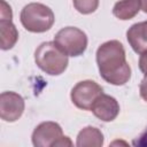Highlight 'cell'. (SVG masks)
Returning <instances> with one entry per match:
<instances>
[{
	"mask_svg": "<svg viewBox=\"0 0 147 147\" xmlns=\"http://www.w3.org/2000/svg\"><path fill=\"white\" fill-rule=\"evenodd\" d=\"M96 64L100 76L111 85H124L131 78V68L126 61L125 49L118 40H109L99 46Z\"/></svg>",
	"mask_w": 147,
	"mask_h": 147,
	"instance_id": "6da1fadb",
	"label": "cell"
},
{
	"mask_svg": "<svg viewBox=\"0 0 147 147\" xmlns=\"http://www.w3.org/2000/svg\"><path fill=\"white\" fill-rule=\"evenodd\" d=\"M34 62L44 72L51 76H59L65 71L69 60L54 41H45L36 49Z\"/></svg>",
	"mask_w": 147,
	"mask_h": 147,
	"instance_id": "7a4b0ae2",
	"label": "cell"
},
{
	"mask_svg": "<svg viewBox=\"0 0 147 147\" xmlns=\"http://www.w3.org/2000/svg\"><path fill=\"white\" fill-rule=\"evenodd\" d=\"M20 18L24 29L34 33L48 31L55 21L53 10L40 2H31L25 5L21 11Z\"/></svg>",
	"mask_w": 147,
	"mask_h": 147,
	"instance_id": "3957f363",
	"label": "cell"
},
{
	"mask_svg": "<svg viewBox=\"0 0 147 147\" xmlns=\"http://www.w3.org/2000/svg\"><path fill=\"white\" fill-rule=\"evenodd\" d=\"M86 33L76 26H65L54 37V44L67 56H80L87 48Z\"/></svg>",
	"mask_w": 147,
	"mask_h": 147,
	"instance_id": "277c9868",
	"label": "cell"
},
{
	"mask_svg": "<svg viewBox=\"0 0 147 147\" xmlns=\"http://www.w3.org/2000/svg\"><path fill=\"white\" fill-rule=\"evenodd\" d=\"M103 93L102 87L94 80L78 82L71 90L70 98L72 103L83 110H91L95 100Z\"/></svg>",
	"mask_w": 147,
	"mask_h": 147,
	"instance_id": "5b68a950",
	"label": "cell"
},
{
	"mask_svg": "<svg viewBox=\"0 0 147 147\" xmlns=\"http://www.w3.org/2000/svg\"><path fill=\"white\" fill-rule=\"evenodd\" d=\"M25 103L22 95L7 91L0 94V117L5 122H16L24 111Z\"/></svg>",
	"mask_w": 147,
	"mask_h": 147,
	"instance_id": "8992f818",
	"label": "cell"
},
{
	"mask_svg": "<svg viewBox=\"0 0 147 147\" xmlns=\"http://www.w3.org/2000/svg\"><path fill=\"white\" fill-rule=\"evenodd\" d=\"M62 136L63 132L60 124L52 121L42 122L32 132V144L33 147H52Z\"/></svg>",
	"mask_w": 147,
	"mask_h": 147,
	"instance_id": "52a82bcc",
	"label": "cell"
},
{
	"mask_svg": "<svg viewBox=\"0 0 147 147\" xmlns=\"http://www.w3.org/2000/svg\"><path fill=\"white\" fill-rule=\"evenodd\" d=\"M91 111L103 122L114 121L119 114V105L114 96L102 93L93 103Z\"/></svg>",
	"mask_w": 147,
	"mask_h": 147,
	"instance_id": "ba28073f",
	"label": "cell"
},
{
	"mask_svg": "<svg viewBox=\"0 0 147 147\" xmlns=\"http://www.w3.org/2000/svg\"><path fill=\"white\" fill-rule=\"evenodd\" d=\"M126 39L136 53L147 52V21L131 25L126 31Z\"/></svg>",
	"mask_w": 147,
	"mask_h": 147,
	"instance_id": "9c48e42d",
	"label": "cell"
},
{
	"mask_svg": "<svg viewBox=\"0 0 147 147\" xmlns=\"http://www.w3.org/2000/svg\"><path fill=\"white\" fill-rule=\"evenodd\" d=\"M103 134L95 126H85L79 131L76 139V147H102Z\"/></svg>",
	"mask_w": 147,
	"mask_h": 147,
	"instance_id": "30bf717a",
	"label": "cell"
},
{
	"mask_svg": "<svg viewBox=\"0 0 147 147\" xmlns=\"http://www.w3.org/2000/svg\"><path fill=\"white\" fill-rule=\"evenodd\" d=\"M18 40V31L11 20H0V47L8 51L15 46Z\"/></svg>",
	"mask_w": 147,
	"mask_h": 147,
	"instance_id": "8fae6325",
	"label": "cell"
},
{
	"mask_svg": "<svg viewBox=\"0 0 147 147\" xmlns=\"http://www.w3.org/2000/svg\"><path fill=\"white\" fill-rule=\"evenodd\" d=\"M140 9H141V1L140 0L118 1L114 5L113 14L122 21H126V20L133 18Z\"/></svg>",
	"mask_w": 147,
	"mask_h": 147,
	"instance_id": "7c38bea8",
	"label": "cell"
},
{
	"mask_svg": "<svg viewBox=\"0 0 147 147\" xmlns=\"http://www.w3.org/2000/svg\"><path fill=\"white\" fill-rule=\"evenodd\" d=\"M75 8L82 14H91L95 11L99 6V1L96 0H75L74 1Z\"/></svg>",
	"mask_w": 147,
	"mask_h": 147,
	"instance_id": "4fadbf2b",
	"label": "cell"
},
{
	"mask_svg": "<svg viewBox=\"0 0 147 147\" xmlns=\"http://www.w3.org/2000/svg\"><path fill=\"white\" fill-rule=\"evenodd\" d=\"M13 13L10 6L6 1H0V20H11Z\"/></svg>",
	"mask_w": 147,
	"mask_h": 147,
	"instance_id": "5bb4252c",
	"label": "cell"
},
{
	"mask_svg": "<svg viewBox=\"0 0 147 147\" xmlns=\"http://www.w3.org/2000/svg\"><path fill=\"white\" fill-rule=\"evenodd\" d=\"M132 145L133 147H147V127L139 137L132 140Z\"/></svg>",
	"mask_w": 147,
	"mask_h": 147,
	"instance_id": "9a60e30c",
	"label": "cell"
},
{
	"mask_svg": "<svg viewBox=\"0 0 147 147\" xmlns=\"http://www.w3.org/2000/svg\"><path fill=\"white\" fill-rule=\"evenodd\" d=\"M52 147H74V144L68 136H62L53 144Z\"/></svg>",
	"mask_w": 147,
	"mask_h": 147,
	"instance_id": "2e32d148",
	"label": "cell"
},
{
	"mask_svg": "<svg viewBox=\"0 0 147 147\" xmlns=\"http://www.w3.org/2000/svg\"><path fill=\"white\" fill-rule=\"evenodd\" d=\"M139 69L145 75V77H147V52L140 54V57H139Z\"/></svg>",
	"mask_w": 147,
	"mask_h": 147,
	"instance_id": "e0dca14e",
	"label": "cell"
},
{
	"mask_svg": "<svg viewBox=\"0 0 147 147\" xmlns=\"http://www.w3.org/2000/svg\"><path fill=\"white\" fill-rule=\"evenodd\" d=\"M139 93H140V96L145 101H147V77H145L141 80V83L139 85Z\"/></svg>",
	"mask_w": 147,
	"mask_h": 147,
	"instance_id": "ac0fdd59",
	"label": "cell"
},
{
	"mask_svg": "<svg viewBox=\"0 0 147 147\" xmlns=\"http://www.w3.org/2000/svg\"><path fill=\"white\" fill-rule=\"evenodd\" d=\"M108 147H130V145L123 139H115L109 144Z\"/></svg>",
	"mask_w": 147,
	"mask_h": 147,
	"instance_id": "d6986e66",
	"label": "cell"
},
{
	"mask_svg": "<svg viewBox=\"0 0 147 147\" xmlns=\"http://www.w3.org/2000/svg\"><path fill=\"white\" fill-rule=\"evenodd\" d=\"M141 10H142L144 13H146V14H147V0L141 1Z\"/></svg>",
	"mask_w": 147,
	"mask_h": 147,
	"instance_id": "ffe728a7",
	"label": "cell"
}]
</instances>
